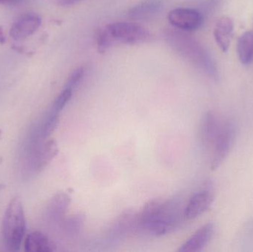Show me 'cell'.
Segmentation results:
<instances>
[{
	"label": "cell",
	"mask_w": 253,
	"mask_h": 252,
	"mask_svg": "<svg viewBox=\"0 0 253 252\" xmlns=\"http://www.w3.org/2000/svg\"><path fill=\"white\" fill-rule=\"evenodd\" d=\"M22 0H0V4L4 5H14L20 2Z\"/></svg>",
	"instance_id": "cb8c5ba5"
},
{
	"label": "cell",
	"mask_w": 253,
	"mask_h": 252,
	"mask_svg": "<svg viewBox=\"0 0 253 252\" xmlns=\"http://www.w3.org/2000/svg\"><path fill=\"white\" fill-rule=\"evenodd\" d=\"M162 0H144L132 7L128 16L135 20H144L154 17L163 8Z\"/></svg>",
	"instance_id": "9a60e30c"
},
{
	"label": "cell",
	"mask_w": 253,
	"mask_h": 252,
	"mask_svg": "<svg viewBox=\"0 0 253 252\" xmlns=\"http://www.w3.org/2000/svg\"><path fill=\"white\" fill-rule=\"evenodd\" d=\"M59 113L54 112V111H50V113L47 115L43 124L41 130V138L42 139H47L50 137L51 133L54 131L55 129L57 127L58 123H59Z\"/></svg>",
	"instance_id": "d6986e66"
},
{
	"label": "cell",
	"mask_w": 253,
	"mask_h": 252,
	"mask_svg": "<svg viewBox=\"0 0 253 252\" xmlns=\"http://www.w3.org/2000/svg\"><path fill=\"white\" fill-rule=\"evenodd\" d=\"M56 2L60 6H70L80 2L82 0H56Z\"/></svg>",
	"instance_id": "603a6c76"
},
{
	"label": "cell",
	"mask_w": 253,
	"mask_h": 252,
	"mask_svg": "<svg viewBox=\"0 0 253 252\" xmlns=\"http://www.w3.org/2000/svg\"><path fill=\"white\" fill-rule=\"evenodd\" d=\"M236 126L230 120L223 122L219 135L212 146L211 156V169L216 170L222 165L228 157L235 141H236Z\"/></svg>",
	"instance_id": "5b68a950"
},
{
	"label": "cell",
	"mask_w": 253,
	"mask_h": 252,
	"mask_svg": "<svg viewBox=\"0 0 253 252\" xmlns=\"http://www.w3.org/2000/svg\"><path fill=\"white\" fill-rule=\"evenodd\" d=\"M138 234V213L132 211L123 213L114 222L110 230V237L113 240L123 239Z\"/></svg>",
	"instance_id": "ba28073f"
},
{
	"label": "cell",
	"mask_w": 253,
	"mask_h": 252,
	"mask_svg": "<svg viewBox=\"0 0 253 252\" xmlns=\"http://www.w3.org/2000/svg\"><path fill=\"white\" fill-rule=\"evenodd\" d=\"M84 70L83 68H78L75 71H73L65 83V88L70 89L74 91L78 87L79 84L81 83L82 80L84 77Z\"/></svg>",
	"instance_id": "44dd1931"
},
{
	"label": "cell",
	"mask_w": 253,
	"mask_h": 252,
	"mask_svg": "<svg viewBox=\"0 0 253 252\" xmlns=\"http://www.w3.org/2000/svg\"><path fill=\"white\" fill-rule=\"evenodd\" d=\"M168 44L180 56L214 79L218 78V70L208 50L196 38L182 31H168L165 34Z\"/></svg>",
	"instance_id": "7a4b0ae2"
},
{
	"label": "cell",
	"mask_w": 253,
	"mask_h": 252,
	"mask_svg": "<svg viewBox=\"0 0 253 252\" xmlns=\"http://www.w3.org/2000/svg\"><path fill=\"white\" fill-rule=\"evenodd\" d=\"M6 38L4 34V30H3L2 26H0V44H4Z\"/></svg>",
	"instance_id": "d4e9b609"
},
{
	"label": "cell",
	"mask_w": 253,
	"mask_h": 252,
	"mask_svg": "<svg viewBox=\"0 0 253 252\" xmlns=\"http://www.w3.org/2000/svg\"><path fill=\"white\" fill-rule=\"evenodd\" d=\"M73 91L70 89L64 88V90L61 92L60 94L57 96L51 109L54 112L59 113L62 109H64L67 104L68 103L72 97Z\"/></svg>",
	"instance_id": "ffe728a7"
},
{
	"label": "cell",
	"mask_w": 253,
	"mask_h": 252,
	"mask_svg": "<svg viewBox=\"0 0 253 252\" xmlns=\"http://www.w3.org/2000/svg\"><path fill=\"white\" fill-rule=\"evenodd\" d=\"M112 44L113 42L109 35L107 33L106 30L104 28L99 33L96 38L98 51L100 53H104Z\"/></svg>",
	"instance_id": "7402d4cb"
},
{
	"label": "cell",
	"mask_w": 253,
	"mask_h": 252,
	"mask_svg": "<svg viewBox=\"0 0 253 252\" xmlns=\"http://www.w3.org/2000/svg\"><path fill=\"white\" fill-rule=\"evenodd\" d=\"M215 225L208 223L198 229L179 248L180 252L202 251L208 246L215 233Z\"/></svg>",
	"instance_id": "7c38bea8"
},
{
	"label": "cell",
	"mask_w": 253,
	"mask_h": 252,
	"mask_svg": "<svg viewBox=\"0 0 253 252\" xmlns=\"http://www.w3.org/2000/svg\"><path fill=\"white\" fill-rule=\"evenodd\" d=\"M168 21L172 26L183 31H196L202 28L205 22L199 10L188 7H178L169 11Z\"/></svg>",
	"instance_id": "8992f818"
},
{
	"label": "cell",
	"mask_w": 253,
	"mask_h": 252,
	"mask_svg": "<svg viewBox=\"0 0 253 252\" xmlns=\"http://www.w3.org/2000/svg\"><path fill=\"white\" fill-rule=\"evenodd\" d=\"M26 232V220L22 201L14 197L7 204L1 222V237L8 251L19 250Z\"/></svg>",
	"instance_id": "3957f363"
},
{
	"label": "cell",
	"mask_w": 253,
	"mask_h": 252,
	"mask_svg": "<svg viewBox=\"0 0 253 252\" xmlns=\"http://www.w3.org/2000/svg\"><path fill=\"white\" fill-rule=\"evenodd\" d=\"M71 198L65 192H59L51 198L46 208V216L50 221L59 222L64 219Z\"/></svg>",
	"instance_id": "5bb4252c"
},
{
	"label": "cell",
	"mask_w": 253,
	"mask_h": 252,
	"mask_svg": "<svg viewBox=\"0 0 253 252\" xmlns=\"http://www.w3.org/2000/svg\"><path fill=\"white\" fill-rule=\"evenodd\" d=\"M1 130H0V136H1Z\"/></svg>",
	"instance_id": "484cf974"
},
{
	"label": "cell",
	"mask_w": 253,
	"mask_h": 252,
	"mask_svg": "<svg viewBox=\"0 0 253 252\" xmlns=\"http://www.w3.org/2000/svg\"><path fill=\"white\" fill-rule=\"evenodd\" d=\"M59 152L57 143L53 139H47L35 146L33 153V166L34 170H44Z\"/></svg>",
	"instance_id": "30bf717a"
},
{
	"label": "cell",
	"mask_w": 253,
	"mask_h": 252,
	"mask_svg": "<svg viewBox=\"0 0 253 252\" xmlns=\"http://www.w3.org/2000/svg\"><path fill=\"white\" fill-rule=\"evenodd\" d=\"M113 44H137L151 39V34L147 28L132 22H114L105 27Z\"/></svg>",
	"instance_id": "277c9868"
},
{
	"label": "cell",
	"mask_w": 253,
	"mask_h": 252,
	"mask_svg": "<svg viewBox=\"0 0 253 252\" xmlns=\"http://www.w3.org/2000/svg\"><path fill=\"white\" fill-rule=\"evenodd\" d=\"M64 232L68 236L78 235L84 225V216L81 214L74 215L65 220H62Z\"/></svg>",
	"instance_id": "ac0fdd59"
},
{
	"label": "cell",
	"mask_w": 253,
	"mask_h": 252,
	"mask_svg": "<svg viewBox=\"0 0 253 252\" xmlns=\"http://www.w3.org/2000/svg\"><path fill=\"white\" fill-rule=\"evenodd\" d=\"M181 198L154 199L147 202L138 213L139 234L162 236L179 229L185 220Z\"/></svg>",
	"instance_id": "6da1fadb"
},
{
	"label": "cell",
	"mask_w": 253,
	"mask_h": 252,
	"mask_svg": "<svg viewBox=\"0 0 253 252\" xmlns=\"http://www.w3.org/2000/svg\"><path fill=\"white\" fill-rule=\"evenodd\" d=\"M42 25L40 15L27 12L19 16L10 27V36L15 41H22L34 35Z\"/></svg>",
	"instance_id": "52a82bcc"
},
{
	"label": "cell",
	"mask_w": 253,
	"mask_h": 252,
	"mask_svg": "<svg viewBox=\"0 0 253 252\" xmlns=\"http://www.w3.org/2000/svg\"><path fill=\"white\" fill-rule=\"evenodd\" d=\"M23 247L28 252H51L56 250V245L47 235L41 232H33L25 237Z\"/></svg>",
	"instance_id": "2e32d148"
},
{
	"label": "cell",
	"mask_w": 253,
	"mask_h": 252,
	"mask_svg": "<svg viewBox=\"0 0 253 252\" xmlns=\"http://www.w3.org/2000/svg\"><path fill=\"white\" fill-rule=\"evenodd\" d=\"M214 196L210 190H202L195 193L185 204L186 220H193L202 216L212 205Z\"/></svg>",
	"instance_id": "8fae6325"
},
{
	"label": "cell",
	"mask_w": 253,
	"mask_h": 252,
	"mask_svg": "<svg viewBox=\"0 0 253 252\" xmlns=\"http://www.w3.org/2000/svg\"><path fill=\"white\" fill-rule=\"evenodd\" d=\"M238 56L241 63L249 65L253 62V32L245 31L239 36L236 46Z\"/></svg>",
	"instance_id": "e0dca14e"
},
{
	"label": "cell",
	"mask_w": 253,
	"mask_h": 252,
	"mask_svg": "<svg viewBox=\"0 0 253 252\" xmlns=\"http://www.w3.org/2000/svg\"><path fill=\"white\" fill-rule=\"evenodd\" d=\"M222 124L215 112H208L204 115L201 121L199 136L205 148L212 149L221 131Z\"/></svg>",
	"instance_id": "9c48e42d"
},
{
	"label": "cell",
	"mask_w": 253,
	"mask_h": 252,
	"mask_svg": "<svg viewBox=\"0 0 253 252\" xmlns=\"http://www.w3.org/2000/svg\"><path fill=\"white\" fill-rule=\"evenodd\" d=\"M234 28V21L228 16H221L215 24L213 31L214 38L218 48L223 53H227L230 49Z\"/></svg>",
	"instance_id": "4fadbf2b"
}]
</instances>
